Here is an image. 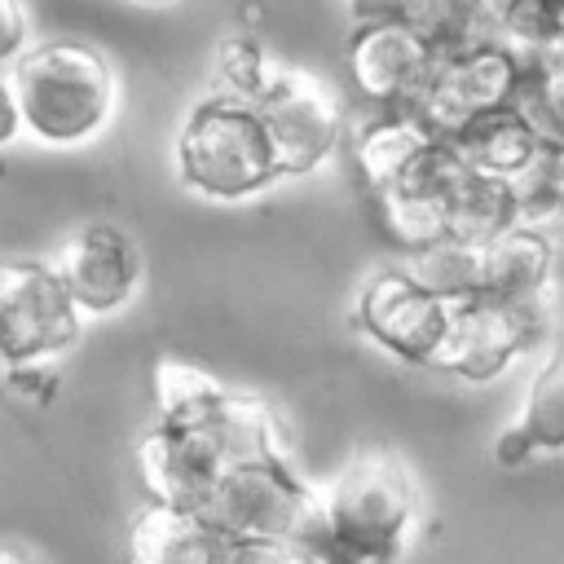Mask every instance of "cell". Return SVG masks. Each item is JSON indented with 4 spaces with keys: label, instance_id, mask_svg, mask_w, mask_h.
<instances>
[{
    "label": "cell",
    "instance_id": "cell-15",
    "mask_svg": "<svg viewBox=\"0 0 564 564\" xmlns=\"http://www.w3.org/2000/svg\"><path fill=\"white\" fill-rule=\"evenodd\" d=\"M229 533L198 511V507H172V502H145L123 533L128 564H220Z\"/></svg>",
    "mask_w": 564,
    "mask_h": 564
},
{
    "label": "cell",
    "instance_id": "cell-2",
    "mask_svg": "<svg viewBox=\"0 0 564 564\" xmlns=\"http://www.w3.org/2000/svg\"><path fill=\"white\" fill-rule=\"evenodd\" d=\"M172 172L203 203H247L282 181L256 101L225 93L198 97L172 132Z\"/></svg>",
    "mask_w": 564,
    "mask_h": 564
},
{
    "label": "cell",
    "instance_id": "cell-7",
    "mask_svg": "<svg viewBox=\"0 0 564 564\" xmlns=\"http://www.w3.org/2000/svg\"><path fill=\"white\" fill-rule=\"evenodd\" d=\"M542 335H546L542 295H533V300H489V295L454 300L436 366L467 383H489L516 357L538 348Z\"/></svg>",
    "mask_w": 564,
    "mask_h": 564
},
{
    "label": "cell",
    "instance_id": "cell-9",
    "mask_svg": "<svg viewBox=\"0 0 564 564\" xmlns=\"http://www.w3.org/2000/svg\"><path fill=\"white\" fill-rule=\"evenodd\" d=\"M454 300L427 291L410 269H379L357 286L352 322L357 330L410 366H436L441 339L449 330Z\"/></svg>",
    "mask_w": 564,
    "mask_h": 564
},
{
    "label": "cell",
    "instance_id": "cell-12",
    "mask_svg": "<svg viewBox=\"0 0 564 564\" xmlns=\"http://www.w3.org/2000/svg\"><path fill=\"white\" fill-rule=\"evenodd\" d=\"M225 449L216 445V436L207 427H189V423H154L141 441H137V476L145 485V494L154 502H172V507H207L216 476L225 471Z\"/></svg>",
    "mask_w": 564,
    "mask_h": 564
},
{
    "label": "cell",
    "instance_id": "cell-19",
    "mask_svg": "<svg viewBox=\"0 0 564 564\" xmlns=\"http://www.w3.org/2000/svg\"><path fill=\"white\" fill-rule=\"evenodd\" d=\"M282 57L256 35V31H229L212 53V93L260 101V93L273 84Z\"/></svg>",
    "mask_w": 564,
    "mask_h": 564
},
{
    "label": "cell",
    "instance_id": "cell-20",
    "mask_svg": "<svg viewBox=\"0 0 564 564\" xmlns=\"http://www.w3.org/2000/svg\"><path fill=\"white\" fill-rule=\"evenodd\" d=\"M154 405H159V419L163 423H207L212 410L220 405L225 397V383L212 379L207 370L181 361V357H159L154 361Z\"/></svg>",
    "mask_w": 564,
    "mask_h": 564
},
{
    "label": "cell",
    "instance_id": "cell-17",
    "mask_svg": "<svg viewBox=\"0 0 564 564\" xmlns=\"http://www.w3.org/2000/svg\"><path fill=\"white\" fill-rule=\"evenodd\" d=\"M555 264V238L542 225H507L480 242V295L489 300H533L546 291Z\"/></svg>",
    "mask_w": 564,
    "mask_h": 564
},
{
    "label": "cell",
    "instance_id": "cell-30",
    "mask_svg": "<svg viewBox=\"0 0 564 564\" xmlns=\"http://www.w3.org/2000/svg\"><path fill=\"white\" fill-rule=\"evenodd\" d=\"M0 564H44V560L18 542H0Z\"/></svg>",
    "mask_w": 564,
    "mask_h": 564
},
{
    "label": "cell",
    "instance_id": "cell-25",
    "mask_svg": "<svg viewBox=\"0 0 564 564\" xmlns=\"http://www.w3.org/2000/svg\"><path fill=\"white\" fill-rule=\"evenodd\" d=\"M31 44H35V26L26 0H0V70H9Z\"/></svg>",
    "mask_w": 564,
    "mask_h": 564
},
{
    "label": "cell",
    "instance_id": "cell-24",
    "mask_svg": "<svg viewBox=\"0 0 564 564\" xmlns=\"http://www.w3.org/2000/svg\"><path fill=\"white\" fill-rule=\"evenodd\" d=\"M352 22H370V18H401V22H419V26H436L449 0H344Z\"/></svg>",
    "mask_w": 564,
    "mask_h": 564
},
{
    "label": "cell",
    "instance_id": "cell-4",
    "mask_svg": "<svg viewBox=\"0 0 564 564\" xmlns=\"http://www.w3.org/2000/svg\"><path fill=\"white\" fill-rule=\"evenodd\" d=\"M264 132L278 154V172L286 176H313L344 137V93L330 75L282 62L273 84L256 101Z\"/></svg>",
    "mask_w": 564,
    "mask_h": 564
},
{
    "label": "cell",
    "instance_id": "cell-21",
    "mask_svg": "<svg viewBox=\"0 0 564 564\" xmlns=\"http://www.w3.org/2000/svg\"><path fill=\"white\" fill-rule=\"evenodd\" d=\"M401 269H410L441 300H476L480 295V242L436 238L427 247L405 251Z\"/></svg>",
    "mask_w": 564,
    "mask_h": 564
},
{
    "label": "cell",
    "instance_id": "cell-22",
    "mask_svg": "<svg viewBox=\"0 0 564 564\" xmlns=\"http://www.w3.org/2000/svg\"><path fill=\"white\" fill-rule=\"evenodd\" d=\"M494 35L533 57L564 40V0H507Z\"/></svg>",
    "mask_w": 564,
    "mask_h": 564
},
{
    "label": "cell",
    "instance_id": "cell-11",
    "mask_svg": "<svg viewBox=\"0 0 564 564\" xmlns=\"http://www.w3.org/2000/svg\"><path fill=\"white\" fill-rule=\"evenodd\" d=\"M48 269L57 273L62 291L84 313V322L119 313L141 286V251H137L132 234H123L110 220H88V225L70 229L53 247Z\"/></svg>",
    "mask_w": 564,
    "mask_h": 564
},
{
    "label": "cell",
    "instance_id": "cell-23",
    "mask_svg": "<svg viewBox=\"0 0 564 564\" xmlns=\"http://www.w3.org/2000/svg\"><path fill=\"white\" fill-rule=\"evenodd\" d=\"M516 97L542 119L546 132L564 128V40L529 57V70H524V84Z\"/></svg>",
    "mask_w": 564,
    "mask_h": 564
},
{
    "label": "cell",
    "instance_id": "cell-18",
    "mask_svg": "<svg viewBox=\"0 0 564 564\" xmlns=\"http://www.w3.org/2000/svg\"><path fill=\"white\" fill-rule=\"evenodd\" d=\"M516 220H520V189L511 181L471 172L463 163V172H458V181L449 185V198H445V238L485 242V238L502 234Z\"/></svg>",
    "mask_w": 564,
    "mask_h": 564
},
{
    "label": "cell",
    "instance_id": "cell-26",
    "mask_svg": "<svg viewBox=\"0 0 564 564\" xmlns=\"http://www.w3.org/2000/svg\"><path fill=\"white\" fill-rule=\"evenodd\" d=\"M220 564H304V555L291 542H269V538H229Z\"/></svg>",
    "mask_w": 564,
    "mask_h": 564
},
{
    "label": "cell",
    "instance_id": "cell-27",
    "mask_svg": "<svg viewBox=\"0 0 564 564\" xmlns=\"http://www.w3.org/2000/svg\"><path fill=\"white\" fill-rule=\"evenodd\" d=\"M542 189L555 198V207L564 212V128L546 137V154H542V172H538Z\"/></svg>",
    "mask_w": 564,
    "mask_h": 564
},
{
    "label": "cell",
    "instance_id": "cell-16",
    "mask_svg": "<svg viewBox=\"0 0 564 564\" xmlns=\"http://www.w3.org/2000/svg\"><path fill=\"white\" fill-rule=\"evenodd\" d=\"M555 449H564V339L529 379L520 414L494 441V458L502 467H524L529 458Z\"/></svg>",
    "mask_w": 564,
    "mask_h": 564
},
{
    "label": "cell",
    "instance_id": "cell-14",
    "mask_svg": "<svg viewBox=\"0 0 564 564\" xmlns=\"http://www.w3.org/2000/svg\"><path fill=\"white\" fill-rule=\"evenodd\" d=\"M441 137L414 106H370L348 128V159L366 194L388 189L401 172H410Z\"/></svg>",
    "mask_w": 564,
    "mask_h": 564
},
{
    "label": "cell",
    "instance_id": "cell-5",
    "mask_svg": "<svg viewBox=\"0 0 564 564\" xmlns=\"http://www.w3.org/2000/svg\"><path fill=\"white\" fill-rule=\"evenodd\" d=\"M529 70V53L498 35H476L463 44H445L432 62V75L414 101V110L432 123L436 137L454 132L480 110L507 106Z\"/></svg>",
    "mask_w": 564,
    "mask_h": 564
},
{
    "label": "cell",
    "instance_id": "cell-28",
    "mask_svg": "<svg viewBox=\"0 0 564 564\" xmlns=\"http://www.w3.org/2000/svg\"><path fill=\"white\" fill-rule=\"evenodd\" d=\"M22 137V115H18V97L9 84V70H0V150L13 145Z\"/></svg>",
    "mask_w": 564,
    "mask_h": 564
},
{
    "label": "cell",
    "instance_id": "cell-10",
    "mask_svg": "<svg viewBox=\"0 0 564 564\" xmlns=\"http://www.w3.org/2000/svg\"><path fill=\"white\" fill-rule=\"evenodd\" d=\"M441 44L427 26L401 18L352 22L344 40V75L366 106H414Z\"/></svg>",
    "mask_w": 564,
    "mask_h": 564
},
{
    "label": "cell",
    "instance_id": "cell-31",
    "mask_svg": "<svg viewBox=\"0 0 564 564\" xmlns=\"http://www.w3.org/2000/svg\"><path fill=\"white\" fill-rule=\"evenodd\" d=\"M132 4H141V9H167V4H176V0H132Z\"/></svg>",
    "mask_w": 564,
    "mask_h": 564
},
{
    "label": "cell",
    "instance_id": "cell-8",
    "mask_svg": "<svg viewBox=\"0 0 564 564\" xmlns=\"http://www.w3.org/2000/svg\"><path fill=\"white\" fill-rule=\"evenodd\" d=\"M84 313L62 291L48 260H0V361L26 366L66 352Z\"/></svg>",
    "mask_w": 564,
    "mask_h": 564
},
{
    "label": "cell",
    "instance_id": "cell-3",
    "mask_svg": "<svg viewBox=\"0 0 564 564\" xmlns=\"http://www.w3.org/2000/svg\"><path fill=\"white\" fill-rule=\"evenodd\" d=\"M317 520L352 564H397L419 520V485L397 454L366 449L317 494Z\"/></svg>",
    "mask_w": 564,
    "mask_h": 564
},
{
    "label": "cell",
    "instance_id": "cell-6",
    "mask_svg": "<svg viewBox=\"0 0 564 564\" xmlns=\"http://www.w3.org/2000/svg\"><path fill=\"white\" fill-rule=\"evenodd\" d=\"M313 502L317 494L300 480V471L291 467V454H264V458L225 463L203 511L229 538L291 542L300 524L308 520Z\"/></svg>",
    "mask_w": 564,
    "mask_h": 564
},
{
    "label": "cell",
    "instance_id": "cell-29",
    "mask_svg": "<svg viewBox=\"0 0 564 564\" xmlns=\"http://www.w3.org/2000/svg\"><path fill=\"white\" fill-rule=\"evenodd\" d=\"M471 9H476V18L485 22V31L494 35V22L502 18V9H507V0H471Z\"/></svg>",
    "mask_w": 564,
    "mask_h": 564
},
{
    "label": "cell",
    "instance_id": "cell-13",
    "mask_svg": "<svg viewBox=\"0 0 564 564\" xmlns=\"http://www.w3.org/2000/svg\"><path fill=\"white\" fill-rule=\"evenodd\" d=\"M546 137H551V132L542 128V119H538L520 97H511L507 106H494V110L471 115L467 123H458V128L445 132L441 141H445L471 172H485V176L524 185V181L538 176V167H542Z\"/></svg>",
    "mask_w": 564,
    "mask_h": 564
},
{
    "label": "cell",
    "instance_id": "cell-1",
    "mask_svg": "<svg viewBox=\"0 0 564 564\" xmlns=\"http://www.w3.org/2000/svg\"><path fill=\"white\" fill-rule=\"evenodd\" d=\"M9 84L22 115V137L48 150H79L97 141L119 115V66L115 57L75 35L35 40L13 66Z\"/></svg>",
    "mask_w": 564,
    "mask_h": 564
}]
</instances>
